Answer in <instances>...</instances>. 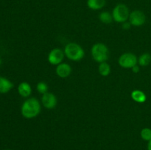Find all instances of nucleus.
<instances>
[{"label":"nucleus","instance_id":"nucleus-1","mask_svg":"<svg viewBox=\"0 0 151 150\" xmlns=\"http://www.w3.org/2000/svg\"><path fill=\"white\" fill-rule=\"evenodd\" d=\"M22 115L28 119L35 118L41 112V104L39 101L35 98H30L27 99L22 104Z\"/></svg>","mask_w":151,"mask_h":150},{"label":"nucleus","instance_id":"nucleus-2","mask_svg":"<svg viewBox=\"0 0 151 150\" xmlns=\"http://www.w3.org/2000/svg\"><path fill=\"white\" fill-rule=\"evenodd\" d=\"M64 54L68 59L73 61H79L84 57V50L76 43H69L65 46Z\"/></svg>","mask_w":151,"mask_h":150},{"label":"nucleus","instance_id":"nucleus-3","mask_svg":"<svg viewBox=\"0 0 151 150\" xmlns=\"http://www.w3.org/2000/svg\"><path fill=\"white\" fill-rule=\"evenodd\" d=\"M91 52L93 59L97 63H103L109 59V49L104 44L102 43H97L93 45Z\"/></svg>","mask_w":151,"mask_h":150},{"label":"nucleus","instance_id":"nucleus-4","mask_svg":"<svg viewBox=\"0 0 151 150\" xmlns=\"http://www.w3.org/2000/svg\"><path fill=\"white\" fill-rule=\"evenodd\" d=\"M129 9L125 4H119L114 8L112 12L113 19L118 23H124L129 19Z\"/></svg>","mask_w":151,"mask_h":150},{"label":"nucleus","instance_id":"nucleus-5","mask_svg":"<svg viewBox=\"0 0 151 150\" xmlns=\"http://www.w3.org/2000/svg\"><path fill=\"white\" fill-rule=\"evenodd\" d=\"M119 66L124 69H132L138 63V59L132 53H124L118 60Z\"/></svg>","mask_w":151,"mask_h":150},{"label":"nucleus","instance_id":"nucleus-6","mask_svg":"<svg viewBox=\"0 0 151 150\" xmlns=\"http://www.w3.org/2000/svg\"><path fill=\"white\" fill-rule=\"evenodd\" d=\"M146 16L142 11L134 10L130 13L129 22L131 25L135 26H139L145 23Z\"/></svg>","mask_w":151,"mask_h":150},{"label":"nucleus","instance_id":"nucleus-7","mask_svg":"<svg viewBox=\"0 0 151 150\" xmlns=\"http://www.w3.org/2000/svg\"><path fill=\"white\" fill-rule=\"evenodd\" d=\"M64 51L60 49L55 48L51 50L48 55V61L50 64L58 66L62 63L64 58Z\"/></svg>","mask_w":151,"mask_h":150},{"label":"nucleus","instance_id":"nucleus-8","mask_svg":"<svg viewBox=\"0 0 151 150\" xmlns=\"http://www.w3.org/2000/svg\"><path fill=\"white\" fill-rule=\"evenodd\" d=\"M57 98L52 93H46L43 94L41 98V103L47 109H52L57 105Z\"/></svg>","mask_w":151,"mask_h":150},{"label":"nucleus","instance_id":"nucleus-9","mask_svg":"<svg viewBox=\"0 0 151 150\" xmlns=\"http://www.w3.org/2000/svg\"><path fill=\"white\" fill-rule=\"evenodd\" d=\"M56 74L60 78H66L70 75L72 72V68L69 64L65 63H61L58 65L55 69Z\"/></svg>","mask_w":151,"mask_h":150},{"label":"nucleus","instance_id":"nucleus-10","mask_svg":"<svg viewBox=\"0 0 151 150\" xmlns=\"http://www.w3.org/2000/svg\"><path fill=\"white\" fill-rule=\"evenodd\" d=\"M18 91L19 94L22 96V97H28L32 93V88H31L30 85L26 82H23L19 84L18 87Z\"/></svg>","mask_w":151,"mask_h":150},{"label":"nucleus","instance_id":"nucleus-11","mask_svg":"<svg viewBox=\"0 0 151 150\" xmlns=\"http://www.w3.org/2000/svg\"><path fill=\"white\" fill-rule=\"evenodd\" d=\"M13 85L9 79L0 76V93L6 94L13 88Z\"/></svg>","mask_w":151,"mask_h":150},{"label":"nucleus","instance_id":"nucleus-12","mask_svg":"<svg viewBox=\"0 0 151 150\" xmlns=\"http://www.w3.org/2000/svg\"><path fill=\"white\" fill-rule=\"evenodd\" d=\"M131 98L134 101L138 103H143L147 99L145 94L140 90H134L131 93Z\"/></svg>","mask_w":151,"mask_h":150},{"label":"nucleus","instance_id":"nucleus-13","mask_svg":"<svg viewBox=\"0 0 151 150\" xmlns=\"http://www.w3.org/2000/svg\"><path fill=\"white\" fill-rule=\"evenodd\" d=\"M106 5V0H88L87 6L94 10H100Z\"/></svg>","mask_w":151,"mask_h":150},{"label":"nucleus","instance_id":"nucleus-14","mask_svg":"<svg viewBox=\"0 0 151 150\" xmlns=\"http://www.w3.org/2000/svg\"><path fill=\"white\" fill-rule=\"evenodd\" d=\"M98 71L100 75H102L103 76H109L111 73L110 65L108 64L106 62H103V63H100L98 67Z\"/></svg>","mask_w":151,"mask_h":150},{"label":"nucleus","instance_id":"nucleus-15","mask_svg":"<svg viewBox=\"0 0 151 150\" xmlns=\"http://www.w3.org/2000/svg\"><path fill=\"white\" fill-rule=\"evenodd\" d=\"M99 19L103 24H110L113 21V16L109 12L104 11L99 15Z\"/></svg>","mask_w":151,"mask_h":150},{"label":"nucleus","instance_id":"nucleus-16","mask_svg":"<svg viewBox=\"0 0 151 150\" xmlns=\"http://www.w3.org/2000/svg\"><path fill=\"white\" fill-rule=\"evenodd\" d=\"M151 62V55L148 53H145L142 54L138 60L139 64L141 66H148Z\"/></svg>","mask_w":151,"mask_h":150},{"label":"nucleus","instance_id":"nucleus-17","mask_svg":"<svg viewBox=\"0 0 151 150\" xmlns=\"http://www.w3.org/2000/svg\"><path fill=\"white\" fill-rule=\"evenodd\" d=\"M141 138L144 141H150L151 140V129L150 128H144L141 131Z\"/></svg>","mask_w":151,"mask_h":150},{"label":"nucleus","instance_id":"nucleus-18","mask_svg":"<svg viewBox=\"0 0 151 150\" xmlns=\"http://www.w3.org/2000/svg\"><path fill=\"white\" fill-rule=\"evenodd\" d=\"M37 91L41 94H44L48 92V85L44 82H39L37 84Z\"/></svg>","mask_w":151,"mask_h":150},{"label":"nucleus","instance_id":"nucleus-19","mask_svg":"<svg viewBox=\"0 0 151 150\" xmlns=\"http://www.w3.org/2000/svg\"><path fill=\"white\" fill-rule=\"evenodd\" d=\"M130 26H131V24H130V22L128 23V22L125 21V22H124L123 25H122V27H123L124 29H129Z\"/></svg>","mask_w":151,"mask_h":150},{"label":"nucleus","instance_id":"nucleus-20","mask_svg":"<svg viewBox=\"0 0 151 150\" xmlns=\"http://www.w3.org/2000/svg\"><path fill=\"white\" fill-rule=\"evenodd\" d=\"M132 71H133V72H134L135 74L138 73V72L139 71V67L137 65H136L135 66H134V67L132 68Z\"/></svg>","mask_w":151,"mask_h":150},{"label":"nucleus","instance_id":"nucleus-21","mask_svg":"<svg viewBox=\"0 0 151 150\" xmlns=\"http://www.w3.org/2000/svg\"><path fill=\"white\" fill-rule=\"evenodd\" d=\"M147 150H151V140L148 141V144H147Z\"/></svg>","mask_w":151,"mask_h":150},{"label":"nucleus","instance_id":"nucleus-22","mask_svg":"<svg viewBox=\"0 0 151 150\" xmlns=\"http://www.w3.org/2000/svg\"><path fill=\"white\" fill-rule=\"evenodd\" d=\"M1 58H0V66H1Z\"/></svg>","mask_w":151,"mask_h":150}]
</instances>
